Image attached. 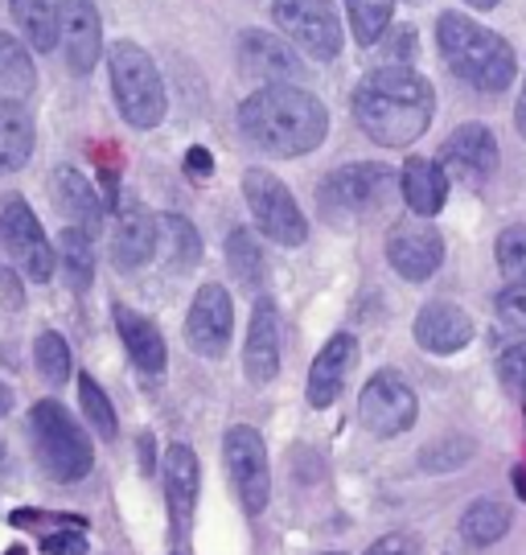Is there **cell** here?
Masks as SVG:
<instances>
[{
  "label": "cell",
  "mask_w": 526,
  "mask_h": 555,
  "mask_svg": "<svg viewBox=\"0 0 526 555\" xmlns=\"http://www.w3.org/2000/svg\"><path fill=\"white\" fill-rule=\"evenodd\" d=\"M161 227V259L174 268V272H190L197 259H202V235H197V227L190 219H181V215H161L156 219Z\"/></svg>",
  "instance_id": "cell-28"
},
{
  "label": "cell",
  "mask_w": 526,
  "mask_h": 555,
  "mask_svg": "<svg viewBox=\"0 0 526 555\" xmlns=\"http://www.w3.org/2000/svg\"><path fill=\"white\" fill-rule=\"evenodd\" d=\"M234 334V305L222 284H202L185 313V341L202 358H222Z\"/></svg>",
  "instance_id": "cell-14"
},
{
  "label": "cell",
  "mask_w": 526,
  "mask_h": 555,
  "mask_svg": "<svg viewBox=\"0 0 526 555\" xmlns=\"http://www.w3.org/2000/svg\"><path fill=\"white\" fill-rule=\"evenodd\" d=\"M9 412H13V391L0 383V416H9Z\"/></svg>",
  "instance_id": "cell-45"
},
{
  "label": "cell",
  "mask_w": 526,
  "mask_h": 555,
  "mask_svg": "<svg viewBox=\"0 0 526 555\" xmlns=\"http://www.w3.org/2000/svg\"><path fill=\"white\" fill-rule=\"evenodd\" d=\"M379 46H383V54L390 59V66H408V62L415 59V50H420L411 25H399V29L390 34V41H379Z\"/></svg>",
  "instance_id": "cell-39"
},
{
  "label": "cell",
  "mask_w": 526,
  "mask_h": 555,
  "mask_svg": "<svg viewBox=\"0 0 526 555\" xmlns=\"http://www.w3.org/2000/svg\"><path fill=\"white\" fill-rule=\"evenodd\" d=\"M510 506L506 502H498V498H477V502H469L465 518H461V539H465L469 547H493L498 539H506L510 531Z\"/></svg>",
  "instance_id": "cell-27"
},
{
  "label": "cell",
  "mask_w": 526,
  "mask_h": 555,
  "mask_svg": "<svg viewBox=\"0 0 526 555\" xmlns=\"http://www.w3.org/2000/svg\"><path fill=\"white\" fill-rule=\"evenodd\" d=\"M29 433H34V449H38L41 465L50 469V477L59 481H78L91 474L95 465V444L82 433L59 399H38L29 412Z\"/></svg>",
  "instance_id": "cell-5"
},
{
  "label": "cell",
  "mask_w": 526,
  "mask_h": 555,
  "mask_svg": "<svg viewBox=\"0 0 526 555\" xmlns=\"http://www.w3.org/2000/svg\"><path fill=\"white\" fill-rule=\"evenodd\" d=\"M473 334H477L473 318L461 305H452V300H428L415 313V341L428 354H457V350H465L469 341H473Z\"/></svg>",
  "instance_id": "cell-17"
},
{
  "label": "cell",
  "mask_w": 526,
  "mask_h": 555,
  "mask_svg": "<svg viewBox=\"0 0 526 555\" xmlns=\"http://www.w3.org/2000/svg\"><path fill=\"white\" fill-rule=\"evenodd\" d=\"M13 21L34 50H54L62 38V0H9Z\"/></svg>",
  "instance_id": "cell-26"
},
{
  "label": "cell",
  "mask_w": 526,
  "mask_h": 555,
  "mask_svg": "<svg viewBox=\"0 0 526 555\" xmlns=\"http://www.w3.org/2000/svg\"><path fill=\"white\" fill-rule=\"evenodd\" d=\"M280 34L312 62H333L342 54V17L333 0H272Z\"/></svg>",
  "instance_id": "cell-8"
},
{
  "label": "cell",
  "mask_w": 526,
  "mask_h": 555,
  "mask_svg": "<svg viewBox=\"0 0 526 555\" xmlns=\"http://www.w3.org/2000/svg\"><path fill=\"white\" fill-rule=\"evenodd\" d=\"M9 555H25V552H21V547H13V552H9Z\"/></svg>",
  "instance_id": "cell-50"
},
{
  "label": "cell",
  "mask_w": 526,
  "mask_h": 555,
  "mask_svg": "<svg viewBox=\"0 0 526 555\" xmlns=\"http://www.w3.org/2000/svg\"><path fill=\"white\" fill-rule=\"evenodd\" d=\"M465 4H473V9H477V13H489V9H498V4H502V0H465Z\"/></svg>",
  "instance_id": "cell-48"
},
{
  "label": "cell",
  "mask_w": 526,
  "mask_h": 555,
  "mask_svg": "<svg viewBox=\"0 0 526 555\" xmlns=\"http://www.w3.org/2000/svg\"><path fill=\"white\" fill-rule=\"evenodd\" d=\"M239 128L268 157H305L330 137V112L305 87L275 82V87H259L243 100Z\"/></svg>",
  "instance_id": "cell-2"
},
{
  "label": "cell",
  "mask_w": 526,
  "mask_h": 555,
  "mask_svg": "<svg viewBox=\"0 0 526 555\" xmlns=\"http://www.w3.org/2000/svg\"><path fill=\"white\" fill-rule=\"evenodd\" d=\"M116 330L128 346V354L137 362L144 375H161L165 362H169V350H165V334L156 330V321H149L144 313L128 309V305H116Z\"/></svg>",
  "instance_id": "cell-23"
},
{
  "label": "cell",
  "mask_w": 526,
  "mask_h": 555,
  "mask_svg": "<svg viewBox=\"0 0 526 555\" xmlns=\"http://www.w3.org/2000/svg\"><path fill=\"white\" fill-rule=\"evenodd\" d=\"M514 128H518V137L526 140V75H523V91H518V103H514Z\"/></svg>",
  "instance_id": "cell-44"
},
{
  "label": "cell",
  "mask_w": 526,
  "mask_h": 555,
  "mask_svg": "<svg viewBox=\"0 0 526 555\" xmlns=\"http://www.w3.org/2000/svg\"><path fill=\"white\" fill-rule=\"evenodd\" d=\"M0 297H4V305L9 309H17L21 305V288H17V280H13V272L0 263Z\"/></svg>",
  "instance_id": "cell-43"
},
{
  "label": "cell",
  "mask_w": 526,
  "mask_h": 555,
  "mask_svg": "<svg viewBox=\"0 0 526 555\" xmlns=\"http://www.w3.org/2000/svg\"><path fill=\"white\" fill-rule=\"evenodd\" d=\"M50 190H54V206L70 219V227H82V231L95 235L99 222H103V202H99L95 185L82 178L78 169L62 165L59 173H54V181H50Z\"/></svg>",
  "instance_id": "cell-24"
},
{
  "label": "cell",
  "mask_w": 526,
  "mask_h": 555,
  "mask_svg": "<svg viewBox=\"0 0 526 555\" xmlns=\"http://www.w3.org/2000/svg\"><path fill=\"white\" fill-rule=\"evenodd\" d=\"M140 449H144V469H153V437H140Z\"/></svg>",
  "instance_id": "cell-47"
},
{
  "label": "cell",
  "mask_w": 526,
  "mask_h": 555,
  "mask_svg": "<svg viewBox=\"0 0 526 555\" xmlns=\"http://www.w3.org/2000/svg\"><path fill=\"white\" fill-rule=\"evenodd\" d=\"M436 116L432 82L411 66H379L354 87V119L383 149H408Z\"/></svg>",
  "instance_id": "cell-1"
},
{
  "label": "cell",
  "mask_w": 526,
  "mask_h": 555,
  "mask_svg": "<svg viewBox=\"0 0 526 555\" xmlns=\"http://www.w3.org/2000/svg\"><path fill=\"white\" fill-rule=\"evenodd\" d=\"M62 54L75 75L95 70L99 50H103V21H99L95 0H62Z\"/></svg>",
  "instance_id": "cell-16"
},
{
  "label": "cell",
  "mask_w": 526,
  "mask_h": 555,
  "mask_svg": "<svg viewBox=\"0 0 526 555\" xmlns=\"http://www.w3.org/2000/svg\"><path fill=\"white\" fill-rule=\"evenodd\" d=\"M493 256H498V268H502L506 284L526 288V227L523 222H514V227H506V231L498 235Z\"/></svg>",
  "instance_id": "cell-35"
},
{
  "label": "cell",
  "mask_w": 526,
  "mask_h": 555,
  "mask_svg": "<svg viewBox=\"0 0 526 555\" xmlns=\"http://www.w3.org/2000/svg\"><path fill=\"white\" fill-rule=\"evenodd\" d=\"M436 46H440V59L449 62L452 75L473 91L502 95L518 75L514 46L502 34L477 25L469 13H457V9L436 17Z\"/></svg>",
  "instance_id": "cell-3"
},
{
  "label": "cell",
  "mask_w": 526,
  "mask_h": 555,
  "mask_svg": "<svg viewBox=\"0 0 526 555\" xmlns=\"http://www.w3.org/2000/svg\"><path fill=\"white\" fill-rule=\"evenodd\" d=\"M34 87H38V70L29 50L17 38L0 34V100H29Z\"/></svg>",
  "instance_id": "cell-29"
},
{
  "label": "cell",
  "mask_w": 526,
  "mask_h": 555,
  "mask_svg": "<svg viewBox=\"0 0 526 555\" xmlns=\"http://www.w3.org/2000/svg\"><path fill=\"white\" fill-rule=\"evenodd\" d=\"M354 358H358V341H354V334H333L330 341L321 346V354L312 358V366H309V403L312 408H330L333 399L342 396Z\"/></svg>",
  "instance_id": "cell-21"
},
{
  "label": "cell",
  "mask_w": 526,
  "mask_h": 555,
  "mask_svg": "<svg viewBox=\"0 0 526 555\" xmlns=\"http://www.w3.org/2000/svg\"><path fill=\"white\" fill-rule=\"evenodd\" d=\"M59 263H62V272H66V284H70L75 293H87L91 280H95V243H91V231H82V227H62Z\"/></svg>",
  "instance_id": "cell-30"
},
{
  "label": "cell",
  "mask_w": 526,
  "mask_h": 555,
  "mask_svg": "<svg viewBox=\"0 0 526 555\" xmlns=\"http://www.w3.org/2000/svg\"><path fill=\"white\" fill-rule=\"evenodd\" d=\"M325 555H342V552H325Z\"/></svg>",
  "instance_id": "cell-51"
},
{
  "label": "cell",
  "mask_w": 526,
  "mask_h": 555,
  "mask_svg": "<svg viewBox=\"0 0 526 555\" xmlns=\"http://www.w3.org/2000/svg\"><path fill=\"white\" fill-rule=\"evenodd\" d=\"M498 378H502V387H506L510 396H518L526 403V341L506 346L498 354Z\"/></svg>",
  "instance_id": "cell-37"
},
{
  "label": "cell",
  "mask_w": 526,
  "mask_h": 555,
  "mask_svg": "<svg viewBox=\"0 0 526 555\" xmlns=\"http://www.w3.org/2000/svg\"><path fill=\"white\" fill-rule=\"evenodd\" d=\"M493 309H498V321H502L506 330L526 337V288H518V284L502 288L498 300H493Z\"/></svg>",
  "instance_id": "cell-38"
},
{
  "label": "cell",
  "mask_w": 526,
  "mask_h": 555,
  "mask_svg": "<svg viewBox=\"0 0 526 555\" xmlns=\"http://www.w3.org/2000/svg\"><path fill=\"white\" fill-rule=\"evenodd\" d=\"M34 362H38V371L46 383H66L70 378V371H75V354H70V346H66V337L54 334V330H46V334H38V341H34Z\"/></svg>",
  "instance_id": "cell-33"
},
{
  "label": "cell",
  "mask_w": 526,
  "mask_h": 555,
  "mask_svg": "<svg viewBox=\"0 0 526 555\" xmlns=\"http://www.w3.org/2000/svg\"><path fill=\"white\" fill-rule=\"evenodd\" d=\"M234 62H239L243 79H255V82H264V87L296 82L305 75V62H300L293 41L275 38V34H264V29H247V34L239 38Z\"/></svg>",
  "instance_id": "cell-13"
},
{
  "label": "cell",
  "mask_w": 526,
  "mask_h": 555,
  "mask_svg": "<svg viewBox=\"0 0 526 555\" xmlns=\"http://www.w3.org/2000/svg\"><path fill=\"white\" fill-rule=\"evenodd\" d=\"M387 263L403 280H411V284H424L445 263V235L428 219L395 222L387 235Z\"/></svg>",
  "instance_id": "cell-12"
},
{
  "label": "cell",
  "mask_w": 526,
  "mask_h": 555,
  "mask_svg": "<svg viewBox=\"0 0 526 555\" xmlns=\"http://www.w3.org/2000/svg\"><path fill=\"white\" fill-rule=\"evenodd\" d=\"M362 555H420V539L408 535V531H390V535L374 539Z\"/></svg>",
  "instance_id": "cell-41"
},
{
  "label": "cell",
  "mask_w": 526,
  "mask_h": 555,
  "mask_svg": "<svg viewBox=\"0 0 526 555\" xmlns=\"http://www.w3.org/2000/svg\"><path fill=\"white\" fill-rule=\"evenodd\" d=\"M395 194V169L379 165V160H358V165H342L333 169L330 178L321 181L317 202H321V215L337 227H350L379 215Z\"/></svg>",
  "instance_id": "cell-6"
},
{
  "label": "cell",
  "mask_w": 526,
  "mask_h": 555,
  "mask_svg": "<svg viewBox=\"0 0 526 555\" xmlns=\"http://www.w3.org/2000/svg\"><path fill=\"white\" fill-rule=\"evenodd\" d=\"M243 198L252 206V219L264 235L280 247H300L309 238V222L296 206L293 190L268 169H247L243 173Z\"/></svg>",
  "instance_id": "cell-7"
},
{
  "label": "cell",
  "mask_w": 526,
  "mask_h": 555,
  "mask_svg": "<svg viewBox=\"0 0 526 555\" xmlns=\"http://www.w3.org/2000/svg\"><path fill=\"white\" fill-rule=\"evenodd\" d=\"M440 165L445 173L465 185H486L498 173V140L486 124H461L452 128V137L440 144Z\"/></svg>",
  "instance_id": "cell-15"
},
{
  "label": "cell",
  "mask_w": 526,
  "mask_h": 555,
  "mask_svg": "<svg viewBox=\"0 0 526 555\" xmlns=\"http://www.w3.org/2000/svg\"><path fill=\"white\" fill-rule=\"evenodd\" d=\"M473 453H477V440L473 437H445L420 453V469H428V474H452V469L469 465Z\"/></svg>",
  "instance_id": "cell-34"
},
{
  "label": "cell",
  "mask_w": 526,
  "mask_h": 555,
  "mask_svg": "<svg viewBox=\"0 0 526 555\" xmlns=\"http://www.w3.org/2000/svg\"><path fill=\"white\" fill-rule=\"evenodd\" d=\"M41 552L46 555H87V535H82V527H75V531H54V535L41 539Z\"/></svg>",
  "instance_id": "cell-40"
},
{
  "label": "cell",
  "mask_w": 526,
  "mask_h": 555,
  "mask_svg": "<svg viewBox=\"0 0 526 555\" xmlns=\"http://www.w3.org/2000/svg\"><path fill=\"white\" fill-rule=\"evenodd\" d=\"M185 169H190V178H210V173H215V157H210V153H206V149H190V153H185Z\"/></svg>",
  "instance_id": "cell-42"
},
{
  "label": "cell",
  "mask_w": 526,
  "mask_h": 555,
  "mask_svg": "<svg viewBox=\"0 0 526 555\" xmlns=\"http://www.w3.org/2000/svg\"><path fill=\"white\" fill-rule=\"evenodd\" d=\"M514 490H518V498L526 502V469L523 465H514Z\"/></svg>",
  "instance_id": "cell-46"
},
{
  "label": "cell",
  "mask_w": 526,
  "mask_h": 555,
  "mask_svg": "<svg viewBox=\"0 0 526 555\" xmlns=\"http://www.w3.org/2000/svg\"><path fill=\"white\" fill-rule=\"evenodd\" d=\"M399 190H403V202L415 219H436L449 202V173L440 160L428 157H411L403 169H399Z\"/></svg>",
  "instance_id": "cell-22"
},
{
  "label": "cell",
  "mask_w": 526,
  "mask_h": 555,
  "mask_svg": "<svg viewBox=\"0 0 526 555\" xmlns=\"http://www.w3.org/2000/svg\"><path fill=\"white\" fill-rule=\"evenodd\" d=\"M161 477H165V498H169V506H174L177 535H185L190 515H194V502H197V486H202L197 453L190 444H169V449H165V461H161Z\"/></svg>",
  "instance_id": "cell-20"
},
{
  "label": "cell",
  "mask_w": 526,
  "mask_h": 555,
  "mask_svg": "<svg viewBox=\"0 0 526 555\" xmlns=\"http://www.w3.org/2000/svg\"><path fill=\"white\" fill-rule=\"evenodd\" d=\"M161 247V227L156 219L140 206V202H124L112 227V259H116L119 272H137Z\"/></svg>",
  "instance_id": "cell-18"
},
{
  "label": "cell",
  "mask_w": 526,
  "mask_h": 555,
  "mask_svg": "<svg viewBox=\"0 0 526 555\" xmlns=\"http://www.w3.org/2000/svg\"><path fill=\"white\" fill-rule=\"evenodd\" d=\"M222 461L243 511L247 515H264L268 498H272V465H268V444L255 433L252 424H234L222 437Z\"/></svg>",
  "instance_id": "cell-9"
},
{
  "label": "cell",
  "mask_w": 526,
  "mask_h": 555,
  "mask_svg": "<svg viewBox=\"0 0 526 555\" xmlns=\"http://www.w3.org/2000/svg\"><path fill=\"white\" fill-rule=\"evenodd\" d=\"M0 461H4V440H0Z\"/></svg>",
  "instance_id": "cell-49"
},
{
  "label": "cell",
  "mask_w": 526,
  "mask_h": 555,
  "mask_svg": "<svg viewBox=\"0 0 526 555\" xmlns=\"http://www.w3.org/2000/svg\"><path fill=\"white\" fill-rule=\"evenodd\" d=\"M227 263H231L234 280L243 284V288H264V280H268V263H264V251H259V243L247 227H234L231 238H227Z\"/></svg>",
  "instance_id": "cell-31"
},
{
  "label": "cell",
  "mask_w": 526,
  "mask_h": 555,
  "mask_svg": "<svg viewBox=\"0 0 526 555\" xmlns=\"http://www.w3.org/2000/svg\"><path fill=\"white\" fill-rule=\"evenodd\" d=\"M107 70H112V95L124 124L132 128H156L165 112H169V95H165V79L149 59V50L137 41H116L107 50Z\"/></svg>",
  "instance_id": "cell-4"
},
{
  "label": "cell",
  "mask_w": 526,
  "mask_h": 555,
  "mask_svg": "<svg viewBox=\"0 0 526 555\" xmlns=\"http://www.w3.org/2000/svg\"><path fill=\"white\" fill-rule=\"evenodd\" d=\"M346 13H350V29L358 46H379L383 34L390 29L395 17V0H346Z\"/></svg>",
  "instance_id": "cell-32"
},
{
  "label": "cell",
  "mask_w": 526,
  "mask_h": 555,
  "mask_svg": "<svg viewBox=\"0 0 526 555\" xmlns=\"http://www.w3.org/2000/svg\"><path fill=\"white\" fill-rule=\"evenodd\" d=\"M34 116L29 107L17 100H0V173H17L25 169V160L34 157Z\"/></svg>",
  "instance_id": "cell-25"
},
{
  "label": "cell",
  "mask_w": 526,
  "mask_h": 555,
  "mask_svg": "<svg viewBox=\"0 0 526 555\" xmlns=\"http://www.w3.org/2000/svg\"><path fill=\"white\" fill-rule=\"evenodd\" d=\"M0 243L4 251L13 256V263L21 268V276L34 280V284H46L59 268V256L50 247V238L41 231L38 215L29 210V202L9 194L0 202Z\"/></svg>",
  "instance_id": "cell-10"
},
{
  "label": "cell",
  "mask_w": 526,
  "mask_h": 555,
  "mask_svg": "<svg viewBox=\"0 0 526 555\" xmlns=\"http://www.w3.org/2000/svg\"><path fill=\"white\" fill-rule=\"evenodd\" d=\"M177 555H185V552H177Z\"/></svg>",
  "instance_id": "cell-52"
},
{
  "label": "cell",
  "mask_w": 526,
  "mask_h": 555,
  "mask_svg": "<svg viewBox=\"0 0 526 555\" xmlns=\"http://www.w3.org/2000/svg\"><path fill=\"white\" fill-rule=\"evenodd\" d=\"M243 371L255 387L272 383L280 375V313L268 297L255 300L252 330H247V346H243Z\"/></svg>",
  "instance_id": "cell-19"
},
{
  "label": "cell",
  "mask_w": 526,
  "mask_h": 555,
  "mask_svg": "<svg viewBox=\"0 0 526 555\" xmlns=\"http://www.w3.org/2000/svg\"><path fill=\"white\" fill-rule=\"evenodd\" d=\"M420 416V399L399 371H374L358 396V420L371 437H403Z\"/></svg>",
  "instance_id": "cell-11"
},
{
  "label": "cell",
  "mask_w": 526,
  "mask_h": 555,
  "mask_svg": "<svg viewBox=\"0 0 526 555\" xmlns=\"http://www.w3.org/2000/svg\"><path fill=\"white\" fill-rule=\"evenodd\" d=\"M78 399H82V412H87V420H91V428H95L99 437H116V408H112V399L103 396V387L91 375H78Z\"/></svg>",
  "instance_id": "cell-36"
}]
</instances>
